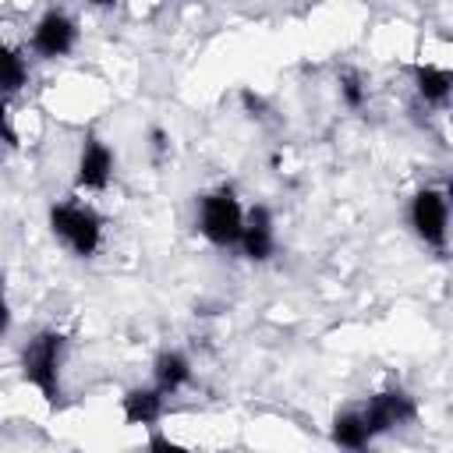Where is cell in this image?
Instances as JSON below:
<instances>
[{
    "label": "cell",
    "mask_w": 453,
    "mask_h": 453,
    "mask_svg": "<svg viewBox=\"0 0 453 453\" xmlns=\"http://www.w3.org/2000/svg\"><path fill=\"white\" fill-rule=\"evenodd\" d=\"M60 365H64V333L42 329L21 347V375L46 403H60Z\"/></svg>",
    "instance_id": "1"
},
{
    "label": "cell",
    "mask_w": 453,
    "mask_h": 453,
    "mask_svg": "<svg viewBox=\"0 0 453 453\" xmlns=\"http://www.w3.org/2000/svg\"><path fill=\"white\" fill-rule=\"evenodd\" d=\"M50 230L78 258H92L103 244V216L92 205L74 202V198L50 205Z\"/></svg>",
    "instance_id": "2"
},
{
    "label": "cell",
    "mask_w": 453,
    "mask_h": 453,
    "mask_svg": "<svg viewBox=\"0 0 453 453\" xmlns=\"http://www.w3.org/2000/svg\"><path fill=\"white\" fill-rule=\"evenodd\" d=\"M244 209L237 202L234 188H216L209 195L198 198V230L205 241H212L216 248H230L241 244V230H244Z\"/></svg>",
    "instance_id": "3"
},
{
    "label": "cell",
    "mask_w": 453,
    "mask_h": 453,
    "mask_svg": "<svg viewBox=\"0 0 453 453\" xmlns=\"http://www.w3.org/2000/svg\"><path fill=\"white\" fill-rule=\"evenodd\" d=\"M449 202H453V191H439V188H421L414 198H411V209H407V219L418 234V241H425L428 248H446V237H449Z\"/></svg>",
    "instance_id": "4"
},
{
    "label": "cell",
    "mask_w": 453,
    "mask_h": 453,
    "mask_svg": "<svg viewBox=\"0 0 453 453\" xmlns=\"http://www.w3.org/2000/svg\"><path fill=\"white\" fill-rule=\"evenodd\" d=\"M74 42H78V25H74L71 14H64V11H57V7L46 11V14L35 21L32 39H28L32 53H39V57H46V60L67 57V53L74 50Z\"/></svg>",
    "instance_id": "5"
},
{
    "label": "cell",
    "mask_w": 453,
    "mask_h": 453,
    "mask_svg": "<svg viewBox=\"0 0 453 453\" xmlns=\"http://www.w3.org/2000/svg\"><path fill=\"white\" fill-rule=\"evenodd\" d=\"M372 435H382V432H393L407 421H414L418 407H414V396L403 393V389H382L375 396H368V403L361 407Z\"/></svg>",
    "instance_id": "6"
},
{
    "label": "cell",
    "mask_w": 453,
    "mask_h": 453,
    "mask_svg": "<svg viewBox=\"0 0 453 453\" xmlns=\"http://www.w3.org/2000/svg\"><path fill=\"white\" fill-rule=\"evenodd\" d=\"M113 166H117L113 149L103 138L88 134L81 142V152H78V163H74V184L81 191H103L110 184V177H113Z\"/></svg>",
    "instance_id": "7"
},
{
    "label": "cell",
    "mask_w": 453,
    "mask_h": 453,
    "mask_svg": "<svg viewBox=\"0 0 453 453\" xmlns=\"http://www.w3.org/2000/svg\"><path fill=\"white\" fill-rule=\"evenodd\" d=\"M241 251L251 262H265L276 251V219L265 205L248 209L244 216V230H241Z\"/></svg>",
    "instance_id": "8"
},
{
    "label": "cell",
    "mask_w": 453,
    "mask_h": 453,
    "mask_svg": "<svg viewBox=\"0 0 453 453\" xmlns=\"http://www.w3.org/2000/svg\"><path fill=\"white\" fill-rule=\"evenodd\" d=\"M163 407H166V396L156 389V386H134L124 393L120 400V414L127 425H142V428H152L159 418H163Z\"/></svg>",
    "instance_id": "9"
},
{
    "label": "cell",
    "mask_w": 453,
    "mask_h": 453,
    "mask_svg": "<svg viewBox=\"0 0 453 453\" xmlns=\"http://www.w3.org/2000/svg\"><path fill=\"white\" fill-rule=\"evenodd\" d=\"M191 382V361L188 354L180 350H163L152 365V386L163 393V396H173L177 389H184Z\"/></svg>",
    "instance_id": "10"
},
{
    "label": "cell",
    "mask_w": 453,
    "mask_h": 453,
    "mask_svg": "<svg viewBox=\"0 0 453 453\" xmlns=\"http://www.w3.org/2000/svg\"><path fill=\"white\" fill-rule=\"evenodd\" d=\"M329 439L340 449H347V453H361L375 435H372V428H368V421H365L361 411H340L333 418V425H329Z\"/></svg>",
    "instance_id": "11"
},
{
    "label": "cell",
    "mask_w": 453,
    "mask_h": 453,
    "mask_svg": "<svg viewBox=\"0 0 453 453\" xmlns=\"http://www.w3.org/2000/svg\"><path fill=\"white\" fill-rule=\"evenodd\" d=\"M414 88L425 103H446L453 96V71L442 64H418L414 67Z\"/></svg>",
    "instance_id": "12"
},
{
    "label": "cell",
    "mask_w": 453,
    "mask_h": 453,
    "mask_svg": "<svg viewBox=\"0 0 453 453\" xmlns=\"http://www.w3.org/2000/svg\"><path fill=\"white\" fill-rule=\"evenodd\" d=\"M0 67H4L0 81H4V92H7V96H14L21 85H28V60H25L18 50H4Z\"/></svg>",
    "instance_id": "13"
},
{
    "label": "cell",
    "mask_w": 453,
    "mask_h": 453,
    "mask_svg": "<svg viewBox=\"0 0 453 453\" xmlns=\"http://www.w3.org/2000/svg\"><path fill=\"white\" fill-rule=\"evenodd\" d=\"M340 96H343V103L350 110H361L365 106V81H361L357 71H343L340 74Z\"/></svg>",
    "instance_id": "14"
},
{
    "label": "cell",
    "mask_w": 453,
    "mask_h": 453,
    "mask_svg": "<svg viewBox=\"0 0 453 453\" xmlns=\"http://www.w3.org/2000/svg\"><path fill=\"white\" fill-rule=\"evenodd\" d=\"M145 453H188V449H184L177 439H170V435H163V432H152Z\"/></svg>",
    "instance_id": "15"
}]
</instances>
